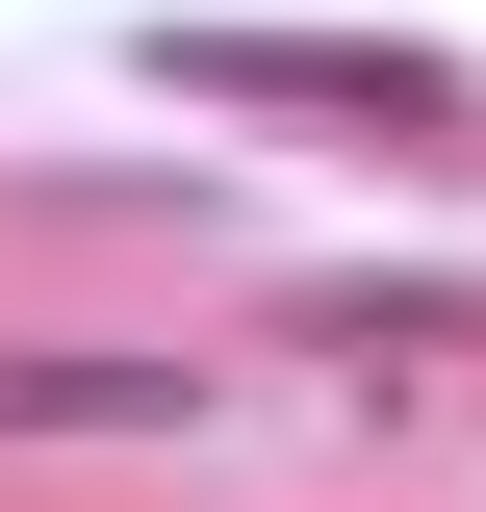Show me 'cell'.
<instances>
[{
    "mask_svg": "<svg viewBox=\"0 0 486 512\" xmlns=\"http://www.w3.org/2000/svg\"><path fill=\"white\" fill-rule=\"evenodd\" d=\"M231 410V359H180V333H128V359H52V333H0V461H103V436H205Z\"/></svg>",
    "mask_w": 486,
    "mask_h": 512,
    "instance_id": "cell-1",
    "label": "cell"
}]
</instances>
